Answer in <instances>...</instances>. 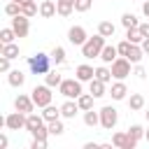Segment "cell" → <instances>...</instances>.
<instances>
[{
  "mask_svg": "<svg viewBox=\"0 0 149 149\" xmlns=\"http://www.w3.org/2000/svg\"><path fill=\"white\" fill-rule=\"evenodd\" d=\"M26 116L28 114H23V112H12V114H7L5 116V126L9 128V130H21V128H26Z\"/></svg>",
  "mask_w": 149,
  "mask_h": 149,
  "instance_id": "obj_8",
  "label": "cell"
},
{
  "mask_svg": "<svg viewBox=\"0 0 149 149\" xmlns=\"http://www.w3.org/2000/svg\"><path fill=\"white\" fill-rule=\"evenodd\" d=\"M121 26H123V28H137L140 21H137V16H135L133 12H126V14L121 16Z\"/></svg>",
  "mask_w": 149,
  "mask_h": 149,
  "instance_id": "obj_31",
  "label": "cell"
},
{
  "mask_svg": "<svg viewBox=\"0 0 149 149\" xmlns=\"http://www.w3.org/2000/svg\"><path fill=\"white\" fill-rule=\"evenodd\" d=\"M9 147V140H7V135H0V149H7Z\"/></svg>",
  "mask_w": 149,
  "mask_h": 149,
  "instance_id": "obj_45",
  "label": "cell"
},
{
  "mask_svg": "<svg viewBox=\"0 0 149 149\" xmlns=\"http://www.w3.org/2000/svg\"><path fill=\"white\" fill-rule=\"evenodd\" d=\"M102 47H105V37L98 33V35L88 37V40L81 44V56H84V58H100Z\"/></svg>",
  "mask_w": 149,
  "mask_h": 149,
  "instance_id": "obj_2",
  "label": "cell"
},
{
  "mask_svg": "<svg viewBox=\"0 0 149 149\" xmlns=\"http://www.w3.org/2000/svg\"><path fill=\"white\" fill-rule=\"evenodd\" d=\"M142 49H144V54L149 56V37H144V40H142Z\"/></svg>",
  "mask_w": 149,
  "mask_h": 149,
  "instance_id": "obj_48",
  "label": "cell"
},
{
  "mask_svg": "<svg viewBox=\"0 0 149 149\" xmlns=\"http://www.w3.org/2000/svg\"><path fill=\"white\" fill-rule=\"evenodd\" d=\"M116 58H119V49L112 47V44H105L102 51H100V61H102V63H114Z\"/></svg>",
  "mask_w": 149,
  "mask_h": 149,
  "instance_id": "obj_18",
  "label": "cell"
},
{
  "mask_svg": "<svg viewBox=\"0 0 149 149\" xmlns=\"http://www.w3.org/2000/svg\"><path fill=\"white\" fill-rule=\"evenodd\" d=\"M30 135H33V137H37V140H49V135H51V133H49V126H42V128H37V130H33Z\"/></svg>",
  "mask_w": 149,
  "mask_h": 149,
  "instance_id": "obj_38",
  "label": "cell"
},
{
  "mask_svg": "<svg viewBox=\"0 0 149 149\" xmlns=\"http://www.w3.org/2000/svg\"><path fill=\"white\" fill-rule=\"evenodd\" d=\"M98 33H100L102 37H114L116 26H114L112 21H100V23H98Z\"/></svg>",
  "mask_w": 149,
  "mask_h": 149,
  "instance_id": "obj_24",
  "label": "cell"
},
{
  "mask_svg": "<svg viewBox=\"0 0 149 149\" xmlns=\"http://www.w3.org/2000/svg\"><path fill=\"white\" fill-rule=\"evenodd\" d=\"M51 54H42V51H37L35 56H28V68H30V72L33 74H47L49 70H51Z\"/></svg>",
  "mask_w": 149,
  "mask_h": 149,
  "instance_id": "obj_1",
  "label": "cell"
},
{
  "mask_svg": "<svg viewBox=\"0 0 149 149\" xmlns=\"http://www.w3.org/2000/svg\"><path fill=\"white\" fill-rule=\"evenodd\" d=\"M12 28H14V33H16L19 40L28 37V33H30V19L26 14H16V16H12Z\"/></svg>",
  "mask_w": 149,
  "mask_h": 149,
  "instance_id": "obj_6",
  "label": "cell"
},
{
  "mask_svg": "<svg viewBox=\"0 0 149 149\" xmlns=\"http://www.w3.org/2000/svg\"><path fill=\"white\" fill-rule=\"evenodd\" d=\"M51 61H54V65H63V63H65V49H63L61 44H56V47L51 49Z\"/></svg>",
  "mask_w": 149,
  "mask_h": 149,
  "instance_id": "obj_29",
  "label": "cell"
},
{
  "mask_svg": "<svg viewBox=\"0 0 149 149\" xmlns=\"http://www.w3.org/2000/svg\"><path fill=\"white\" fill-rule=\"evenodd\" d=\"M14 37H16V33H14V28H12V26L0 30V42H2V44H7V42H14Z\"/></svg>",
  "mask_w": 149,
  "mask_h": 149,
  "instance_id": "obj_37",
  "label": "cell"
},
{
  "mask_svg": "<svg viewBox=\"0 0 149 149\" xmlns=\"http://www.w3.org/2000/svg\"><path fill=\"white\" fill-rule=\"evenodd\" d=\"M0 56H7V58H19V44L16 42H7V44H2V51H0Z\"/></svg>",
  "mask_w": 149,
  "mask_h": 149,
  "instance_id": "obj_25",
  "label": "cell"
},
{
  "mask_svg": "<svg viewBox=\"0 0 149 149\" xmlns=\"http://www.w3.org/2000/svg\"><path fill=\"white\" fill-rule=\"evenodd\" d=\"M58 7V16H70L74 12V0H56Z\"/></svg>",
  "mask_w": 149,
  "mask_h": 149,
  "instance_id": "obj_22",
  "label": "cell"
},
{
  "mask_svg": "<svg viewBox=\"0 0 149 149\" xmlns=\"http://www.w3.org/2000/svg\"><path fill=\"white\" fill-rule=\"evenodd\" d=\"M5 14H7V16H16V14H21V2L9 0V2L5 5Z\"/></svg>",
  "mask_w": 149,
  "mask_h": 149,
  "instance_id": "obj_36",
  "label": "cell"
},
{
  "mask_svg": "<svg viewBox=\"0 0 149 149\" xmlns=\"http://www.w3.org/2000/svg\"><path fill=\"white\" fill-rule=\"evenodd\" d=\"M58 91H61V95H65V98H79V95L84 93V91H81V81H79L77 77L63 79L61 86H58Z\"/></svg>",
  "mask_w": 149,
  "mask_h": 149,
  "instance_id": "obj_4",
  "label": "cell"
},
{
  "mask_svg": "<svg viewBox=\"0 0 149 149\" xmlns=\"http://www.w3.org/2000/svg\"><path fill=\"white\" fill-rule=\"evenodd\" d=\"M144 116H147V121H149V112H144Z\"/></svg>",
  "mask_w": 149,
  "mask_h": 149,
  "instance_id": "obj_51",
  "label": "cell"
},
{
  "mask_svg": "<svg viewBox=\"0 0 149 149\" xmlns=\"http://www.w3.org/2000/svg\"><path fill=\"white\" fill-rule=\"evenodd\" d=\"M47 121H44V116L42 114H35V112H30L28 116H26V130L28 133H33V130H37V128H42Z\"/></svg>",
  "mask_w": 149,
  "mask_h": 149,
  "instance_id": "obj_14",
  "label": "cell"
},
{
  "mask_svg": "<svg viewBox=\"0 0 149 149\" xmlns=\"http://www.w3.org/2000/svg\"><path fill=\"white\" fill-rule=\"evenodd\" d=\"M98 147H102V144H98V142H86L84 144V149H98Z\"/></svg>",
  "mask_w": 149,
  "mask_h": 149,
  "instance_id": "obj_47",
  "label": "cell"
},
{
  "mask_svg": "<svg viewBox=\"0 0 149 149\" xmlns=\"http://www.w3.org/2000/svg\"><path fill=\"white\" fill-rule=\"evenodd\" d=\"M35 107H37V105H35V102H33V98H30V95H26V93H19V95H16V100H14V109H19V112H23V114H30Z\"/></svg>",
  "mask_w": 149,
  "mask_h": 149,
  "instance_id": "obj_10",
  "label": "cell"
},
{
  "mask_svg": "<svg viewBox=\"0 0 149 149\" xmlns=\"http://www.w3.org/2000/svg\"><path fill=\"white\" fill-rule=\"evenodd\" d=\"M61 81H63V77H61L56 70H49V72L44 74V84H49L51 88H54V86H61Z\"/></svg>",
  "mask_w": 149,
  "mask_h": 149,
  "instance_id": "obj_32",
  "label": "cell"
},
{
  "mask_svg": "<svg viewBox=\"0 0 149 149\" xmlns=\"http://www.w3.org/2000/svg\"><path fill=\"white\" fill-rule=\"evenodd\" d=\"M7 81H9V86L19 88V86H23V81H26V74H23L21 70H9V72H7Z\"/></svg>",
  "mask_w": 149,
  "mask_h": 149,
  "instance_id": "obj_20",
  "label": "cell"
},
{
  "mask_svg": "<svg viewBox=\"0 0 149 149\" xmlns=\"http://www.w3.org/2000/svg\"><path fill=\"white\" fill-rule=\"evenodd\" d=\"M112 144H114V147H119V149H133L137 142L128 135V130H126V133H121V130H119V133H114V135H112Z\"/></svg>",
  "mask_w": 149,
  "mask_h": 149,
  "instance_id": "obj_11",
  "label": "cell"
},
{
  "mask_svg": "<svg viewBox=\"0 0 149 149\" xmlns=\"http://www.w3.org/2000/svg\"><path fill=\"white\" fill-rule=\"evenodd\" d=\"M95 77H98V79H102L105 84H109V81L114 79V77H112V68H107V63H105V65H100V68H95Z\"/></svg>",
  "mask_w": 149,
  "mask_h": 149,
  "instance_id": "obj_30",
  "label": "cell"
},
{
  "mask_svg": "<svg viewBox=\"0 0 149 149\" xmlns=\"http://www.w3.org/2000/svg\"><path fill=\"white\" fill-rule=\"evenodd\" d=\"M130 61L126 58V56H119L114 63H112V77L114 79H126L128 74H130Z\"/></svg>",
  "mask_w": 149,
  "mask_h": 149,
  "instance_id": "obj_7",
  "label": "cell"
},
{
  "mask_svg": "<svg viewBox=\"0 0 149 149\" xmlns=\"http://www.w3.org/2000/svg\"><path fill=\"white\" fill-rule=\"evenodd\" d=\"M142 14L149 19V0H144V2H142Z\"/></svg>",
  "mask_w": 149,
  "mask_h": 149,
  "instance_id": "obj_46",
  "label": "cell"
},
{
  "mask_svg": "<svg viewBox=\"0 0 149 149\" xmlns=\"http://www.w3.org/2000/svg\"><path fill=\"white\" fill-rule=\"evenodd\" d=\"M47 126H49V133H51V135H63V133H65V126H63V121H61V119L49 121Z\"/></svg>",
  "mask_w": 149,
  "mask_h": 149,
  "instance_id": "obj_34",
  "label": "cell"
},
{
  "mask_svg": "<svg viewBox=\"0 0 149 149\" xmlns=\"http://www.w3.org/2000/svg\"><path fill=\"white\" fill-rule=\"evenodd\" d=\"M105 86H107V84H105L102 79H98V77H93V79L88 81V93H91L93 98H102V95L107 93V91H105Z\"/></svg>",
  "mask_w": 149,
  "mask_h": 149,
  "instance_id": "obj_17",
  "label": "cell"
},
{
  "mask_svg": "<svg viewBox=\"0 0 149 149\" xmlns=\"http://www.w3.org/2000/svg\"><path fill=\"white\" fill-rule=\"evenodd\" d=\"M109 95H112V100H123V98L128 95V86L123 84V79H116V81L112 84Z\"/></svg>",
  "mask_w": 149,
  "mask_h": 149,
  "instance_id": "obj_13",
  "label": "cell"
},
{
  "mask_svg": "<svg viewBox=\"0 0 149 149\" xmlns=\"http://www.w3.org/2000/svg\"><path fill=\"white\" fill-rule=\"evenodd\" d=\"M128 135H130V137H133L135 142H140V140L144 137V128H142L140 123H133V126L128 128Z\"/></svg>",
  "mask_w": 149,
  "mask_h": 149,
  "instance_id": "obj_35",
  "label": "cell"
},
{
  "mask_svg": "<svg viewBox=\"0 0 149 149\" xmlns=\"http://www.w3.org/2000/svg\"><path fill=\"white\" fill-rule=\"evenodd\" d=\"M9 61H12V58H7V56H2V58H0V72H9V70H12Z\"/></svg>",
  "mask_w": 149,
  "mask_h": 149,
  "instance_id": "obj_42",
  "label": "cell"
},
{
  "mask_svg": "<svg viewBox=\"0 0 149 149\" xmlns=\"http://www.w3.org/2000/svg\"><path fill=\"white\" fill-rule=\"evenodd\" d=\"M119 123V112L112 107V105H105L100 109V126L105 130H114V126Z\"/></svg>",
  "mask_w": 149,
  "mask_h": 149,
  "instance_id": "obj_5",
  "label": "cell"
},
{
  "mask_svg": "<svg viewBox=\"0 0 149 149\" xmlns=\"http://www.w3.org/2000/svg\"><path fill=\"white\" fill-rule=\"evenodd\" d=\"M144 56H147V54H144L142 44H130V51H128V56H126V58H128V61H130V63L135 65V63H140V61H142Z\"/></svg>",
  "mask_w": 149,
  "mask_h": 149,
  "instance_id": "obj_19",
  "label": "cell"
},
{
  "mask_svg": "<svg viewBox=\"0 0 149 149\" xmlns=\"http://www.w3.org/2000/svg\"><path fill=\"white\" fill-rule=\"evenodd\" d=\"M68 40H70V44H74V47H81V44L88 40V35H86V28H84V26H72V28L68 30Z\"/></svg>",
  "mask_w": 149,
  "mask_h": 149,
  "instance_id": "obj_9",
  "label": "cell"
},
{
  "mask_svg": "<svg viewBox=\"0 0 149 149\" xmlns=\"http://www.w3.org/2000/svg\"><path fill=\"white\" fill-rule=\"evenodd\" d=\"M137 28H140V33H142L144 37H149V21H144V23H140Z\"/></svg>",
  "mask_w": 149,
  "mask_h": 149,
  "instance_id": "obj_44",
  "label": "cell"
},
{
  "mask_svg": "<svg viewBox=\"0 0 149 149\" xmlns=\"http://www.w3.org/2000/svg\"><path fill=\"white\" fill-rule=\"evenodd\" d=\"M77 112H81L79 109V105H77V98L72 100V98H68L63 105H61V114H63V119H74L77 116Z\"/></svg>",
  "mask_w": 149,
  "mask_h": 149,
  "instance_id": "obj_12",
  "label": "cell"
},
{
  "mask_svg": "<svg viewBox=\"0 0 149 149\" xmlns=\"http://www.w3.org/2000/svg\"><path fill=\"white\" fill-rule=\"evenodd\" d=\"M93 0H74V12H88Z\"/></svg>",
  "mask_w": 149,
  "mask_h": 149,
  "instance_id": "obj_39",
  "label": "cell"
},
{
  "mask_svg": "<svg viewBox=\"0 0 149 149\" xmlns=\"http://www.w3.org/2000/svg\"><path fill=\"white\" fill-rule=\"evenodd\" d=\"M14 2H21V5H26V2H30V0H14Z\"/></svg>",
  "mask_w": 149,
  "mask_h": 149,
  "instance_id": "obj_50",
  "label": "cell"
},
{
  "mask_svg": "<svg viewBox=\"0 0 149 149\" xmlns=\"http://www.w3.org/2000/svg\"><path fill=\"white\" fill-rule=\"evenodd\" d=\"M30 149H47V140H37V137H33Z\"/></svg>",
  "mask_w": 149,
  "mask_h": 149,
  "instance_id": "obj_43",
  "label": "cell"
},
{
  "mask_svg": "<svg viewBox=\"0 0 149 149\" xmlns=\"http://www.w3.org/2000/svg\"><path fill=\"white\" fill-rule=\"evenodd\" d=\"M128 107H130V112H140V109H144V95H142V93H130V98H128Z\"/></svg>",
  "mask_w": 149,
  "mask_h": 149,
  "instance_id": "obj_21",
  "label": "cell"
},
{
  "mask_svg": "<svg viewBox=\"0 0 149 149\" xmlns=\"http://www.w3.org/2000/svg\"><path fill=\"white\" fill-rule=\"evenodd\" d=\"M116 49H119V56H128V51H130V42H128V40H123V42H119V44H116Z\"/></svg>",
  "mask_w": 149,
  "mask_h": 149,
  "instance_id": "obj_40",
  "label": "cell"
},
{
  "mask_svg": "<svg viewBox=\"0 0 149 149\" xmlns=\"http://www.w3.org/2000/svg\"><path fill=\"white\" fill-rule=\"evenodd\" d=\"M93 100H95V98H93L91 93H81V95L77 98V105H79L81 112H86V109H93Z\"/></svg>",
  "mask_w": 149,
  "mask_h": 149,
  "instance_id": "obj_28",
  "label": "cell"
},
{
  "mask_svg": "<svg viewBox=\"0 0 149 149\" xmlns=\"http://www.w3.org/2000/svg\"><path fill=\"white\" fill-rule=\"evenodd\" d=\"M21 14H26L28 19H33L35 14H40V7L35 5V0H30V2H26V5H21Z\"/></svg>",
  "mask_w": 149,
  "mask_h": 149,
  "instance_id": "obj_33",
  "label": "cell"
},
{
  "mask_svg": "<svg viewBox=\"0 0 149 149\" xmlns=\"http://www.w3.org/2000/svg\"><path fill=\"white\" fill-rule=\"evenodd\" d=\"M144 140H147V142H149V128H147V130H144Z\"/></svg>",
  "mask_w": 149,
  "mask_h": 149,
  "instance_id": "obj_49",
  "label": "cell"
},
{
  "mask_svg": "<svg viewBox=\"0 0 149 149\" xmlns=\"http://www.w3.org/2000/svg\"><path fill=\"white\" fill-rule=\"evenodd\" d=\"M74 77H77L79 81H91V79L95 77V70H93L91 65H86V63H84V65H77V68H74Z\"/></svg>",
  "mask_w": 149,
  "mask_h": 149,
  "instance_id": "obj_16",
  "label": "cell"
},
{
  "mask_svg": "<svg viewBox=\"0 0 149 149\" xmlns=\"http://www.w3.org/2000/svg\"><path fill=\"white\" fill-rule=\"evenodd\" d=\"M56 14H58V7H56L54 0H42V2H40V16H42V19H51V16H56Z\"/></svg>",
  "mask_w": 149,
  "mask_h": 149,
  "instance_id": "obj_15",
  "label": "cell"
},
{
  "mask_svg": "<svg viewBox=\"0 0 149 149\" xmlns=\"http://www.w3.org/2000/svg\"><path fill=\"white\" fill-rule=\"evenodd\" d=\"M84 123H86L88 128L100 126V112H95V109H86V112H84Z\"/></svg>",
  "mask_w": 149,
  "mask_h": 149,
  "instance_id": "obj_23",
  "label": "cell"
},
{
  "mask_svg": "<svg viewBox=\"0 0 149 149\" xmlns=\"http://www.w3.org/2000/svg\"><path fill=\"white\" fill-rule=\"evenodd\" d=\"M42 116H44V121L49 123V121H56V119H61L63 114H61V107H54V105H47V107H44V112H42Z\"/></svg>",
  "mask_w": 149,
  "mask_h": 149,
  "instance_id": "obj_26",
  "label": "cell"
},
{
  "mask_svg": "<svg viewBox=\"0 0 149 149\" xmlns=\"http://www.w3.org/2000/svg\"><path fill=\"white\" fill-rule=\"evenodd\" d=\"M126 40H128L130 44H142L144 35L140 33V28H126Z\"/></svg>",
  "mask_w": 149,
  "mask_h": 149,
  "instance_id": "obj_27",
  "label": "cell"
},
{
  "mask_svg": "<svg viewBox=\"0 0 149 149\" xmlns=\"http://www.w3.org/2000/svg\"><path fill=\"white\" fill-rule=\"evenodd\" d=\"M133 74H135L137 79H147V70H144L140 63H135V70H133Z\"/></svg>",
  "mask_w": 149,
  "mask_h": 149,
  "instance_id": "obj_41",
  "label": "cell"
},
{
  "mask_svg": "<svg viewBox=\"0 0 149 149\" xmlns=\"http://www.w3.org/2000/svg\"><path fill=\"white\" fill-rule=\"evenodd\" d=\"M30 98H33V102L37 105V107H47V105H51V98H54V93H51V86L49 84H40V86H35L33 91H30Z\"/></svg>",
  "mask_w": 149,
  "mask_h": 149,
  "instance_id": "obj_3",
  "label": "cell"
}]
</instances>
